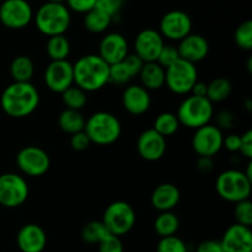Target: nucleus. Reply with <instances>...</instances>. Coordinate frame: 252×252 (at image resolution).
I'll return each instance as SVG.
<instances>
[{
	"mask_svg": "<svg viewBox=\"0 0 252 252\" xmlns=\"http://www.w3.org/2000/svg\"><path fill=\"white\" fill-rule=\"evenodd\" d=\"M223 147L229 152H239L240 149V135L239 134H229L224 137Z\"/></svg>",
	"mask_w": 252,
	"mask_h": 252,
	"instance_id": "45",
	"label": "nucleus"
},
{
	"mask_svg": "<svg viewBox=\"0 0 252 252\" xmlns=\"http://www.w3.org/2000/svg\"><path fill=\"white\" fill-rule=\"evenodd\" d=\"M122 62H123V64L127 66V69L129 70L130 75H132L133 78L139 75L140 70H142L143 65H144V62H143L142 59H140L139 57L134 53L133 54L128 53V56L126 57Z\"/></svg>",
	"mask_w": 252,
	"mask_h": 252,
	"instance_id": "40",
	"label": "nucleus"
},
{
	"mask_svg": "<svg viewBox=\"0 0 252 252\" xmlns=\"http://www.w3.org/2000/svg\"><path fill=\"white\" fill-rule=\"evenodd\" d=\"M112 17L106 12L94 7L89 12H86L84 17V26L91 33H102L111 25Z\"/></svg>",
	"mask_w": 252,
	"mask_h": 252,
	"instance_id": "27",
	"label": "nucleus"
},
{
	"mask_svg": "<svg viewBox=\"0 0 252 252\" xmlns=\"http://www.w3.org/2000/svg\"><path fill=\"white\" fill-rule=\"evenodd\" d=\"M192 95L197 97H207V84L202 81H197L191 90Z\"/></svg>",
	"mask_w": 252,
	"mask_h": 252,
	"instance_id": "48",
	"label": "nucleus"
},
{
	"mask_svg": "<svg viewBox=\"0 0 252 252\" xmlns=\"http://www.w3.org/2000/svg\"><path fill=\"white\" fill-rule=\"evenodd\" d=\"M44 83L53 93L62 94L74 85L73 64L65 61H51L44 71Z\"/></svg>",
	"mask_w": 252,
	"mask_h": 252,
	"instance_id": "13",
	"label": "nucleus"
},
{
	"mask_svg": "<svg viewBox=\"0 0 252 252\" xmlns=\"http://www.w3.org/2000/svg\"><path fill=\"white\" fill-rule=\"evenodd\" d=\"M46 51L51 61H65L70 54V42L64 34L48 37Z\"/></svg>",
	"mask_w": 252,
	"mask_h": 252,
	"instance_id": "28",
	"label": "nucleus"
},
{
	"mask_svg": "<svg viewBox=\"0 0 252 252\" xmlns=\"http://www.w3.org/2000/svg\"><path fill=\"white\" fill-rule=\"evenodd\" d=\"M234 214H235L236 224L251 228L252 225V203L250 199H245L235 203L234 208Z\"/></svg>",
	"mask_w": 252,
	"mask_h": 252,
	"instance_id": "34",
	"label": "nucleus"
},
{
	"mask_svg": "<svg viewBox=\"0 0 252 252\" xmlns=\"http://www.w3.org/2000/svg\"><path fill=\"white\" fill-rule=\"evenodd\" d=\"M16 165L22 174L31 177H39L51 167L48 153L39 147L29 145L17 153Z\"/></svg>",
	"mask_w": 252,
	"mask_h": 252,
	"instance_id": "10",
	"label": "nucleus"
},
{
	"mask_svg": "<svg viewBox=\"0 0 252 252\" xmlns=\"http://www.w3.org/2000/svg\"><path fill=\"white\" fill-rule=\"evenodd\" d=\"M198 81L196 64L180 58L165 69V85L177 95L191 93L194 84Z\"/></svg>",
	"mask_w": 252,
	"mask_h": 252,
	"instance_id": "8",
	"label": "nucleus"
},
{
	"mask_svg": "<svg viewBox=\"0 0 252 252\" xmlns=\"http://www.w3.org/2000/svg\"><path fill=\"white\" fill-rule=\"evenodd\" d=\"M70 11L64 4L49 2L42 5L36 12V26L47 37L64 34L70 26Z\"/></svg>",
	"mask_w": 252,
	"mask_h": 252,
	"instance_id": "4",
	"label": "nucleus"
},
{
	"mask_svg": "<svg viewBox=\"0 0 252 252\" xmlns=\"http://www.w3.org/2000/svg\"><path fill=\"white\" fill-rule=\"evenodd\" d=\"M84 132L91 143L97 145H111L121 137L122 126L115 115L106 111H98L85 120Z\"/></svg>",
	"mask_w": 252,
	"mask_h": 252,
	"instance_id": "3",
	"label": "nucleus"
},
{
	"mask_svg": "<svg viewBox=\"0 0 252 252\" xmlns=\"http://www.w3.org/2000/svg\"><path fill=\"white\" fill-rule=\"evenodd\" d=\"M34 73V64L27 56H17L10 65V74L14 81L30 83Z\"/></svg>",
	"mask_w": 252,
	"mask_h": 252,
	"instance_id": "24",
	"label": "nucleus"
},
{
	"mask_svg": "<svg viewBox=\"0 0 252 252\" xmlns=\"http://www.w3.org/2000/svg\"><path fill=\"white\" fill-rule=\"evenodd\" d=\"M91 142L84 130L70 135V147L76 152H84L90 147Z\"/></svg>",
	"mask_w": 252,
	"mask_h": 252,
	"instance_id": "41",
	"label": "nucleus"
},
{
	"mask_svg": "<svg viewBox=\"0 0 252 252\" xmlns=\"http://www.w3.org/2000/svg\"><path fill=\"white\" fill-rule=\"evenodd\" d=\"M164 46V37L160 34L159 31L144 29L135 37L134 54H137L144 63L157 62Z\"/></svg>",
	"mask_w": 252,
	"mask_h": 252,
	"instance_id": "15",
	"label": "nucleus"
},
{
	"mask_svg": "<svg viewBox=\"0 0 252 252\" xmlns=\"http://www.w3.org/2000/svg\"><path fill=\"white\" fill-rule=\"evenodd\" d=\"M181 193L176 185L164 182L157 186L150 196V203L159 212H171L179 204Z\"/></svg>",
	"mask_w": 252,
	"mask_h": 252,
	"instance_id": "22",
	"label": "nucleus"
},
{
	"mask_svg": "<svg viewBox=\"0 0 252 252\" xmlns=\"http://www.w3.org/2000/svg\"><path fill=\"white\" fill-rule=\"evenodd\" d=\"M98 252H123L122 241L118 236L108 235L98 244Z\"/></svg>",
	"mask_w": 252,
	"mask_h": 252,
	"instance_id": "39",
	"label": "nucleus"
},
{
	"mask_svg": "<svg viewBox=\"0 0 252 252\" xmlns=\"http://www.w3.org/2000/svg\"><path fill=\"white\" fill-rule=\"evenodd\" d=\"M233 91L231 83L226 78H216L207 84V98L213 102H223Z\"/></svg>",
	"mask_w": 252,
	"mask_h": 252,
	"instance_id": "29",
	"label": "nucleus"
},
{
	"mask_svg": "<svg viewBox=\"0 0 252 252\" xmlns=\"http://www.w3.org/2000/svg\"><path fill=\"white\" fill-rule=\"evenodd\" d=\"M49 2H59V4H63V1H65V0H48Z\"/></svg>",
	"mask_w": 252,
	"mask_h": 252,
	"instance_id": "49",
	"label": "nucleus"
},
{
	"mask_svg": "<svg viewBox=\"0 0 252 252\" xmlns=\"http://www.w3.org/2000/svg\"><path fill=\"white\" fill-rule=\"evenodd\" d=\"M196 252H224L220 241L206 240L197 246Z\"/></svg>",
	"mask_w": 252,
	"mask_h": 252,
	"instance_id": "44",
	"label": "nucleus"
},
{
	"mask_svg": "<svg viewBox=\"0 0 252 252\" xmlns=\"http://www.w3.org/2000/svg\"><path fill=\"white\" fill-rule=\"evenodd\" d=\"M143 88L149 90H159L165 85V69L157 62L144 63L139 73Z\"/></svg>",
	"mask_w": 252,
	"mask_h": 252,
	"instance_id": "23",
	"label": "nucleus"
},
{
	"mask_svg": "<svg viewBox=\"0 0 252 252\" xmlns=\"http://www.w3.org/2000/svg\"><path fill=\"white\" fill-rule=\"evenodd\" d=\"M197 169L201 172H203V174L211 171L213 169V160H212V158L199 157L198 161H197Z\"/></svg>",
	"mask_w": 252,
	"mask_h": 252,
	"instance_id": "46",
	"label": "nucleus"
},
{
	"mask_svg": "<svg viewBox=\"0 0 252 252\" xmlns=\"http://www.w3.org/2000/svg\"><path fill=\"white\" fill-rule=\"evenodd\" d=\"M123 5V0H96L95 7L110 15L111 17L118 14Z\"/></svg>",
	"mask_w": 252,
	"mask_h": 252,
	"instance_id": "38",
	"label": "nucleus"
},
{
	"mask_svg": "<svg viewBox=\"0 0 252 252\" xmlns=\"http://www.w3.org/2000/svg\"><path fill=\"white\" fill-rule=\"evenodd\" d=\"M32 16L33 12L26 0H5L0 5V21L7 29H24Z\"/></svg>",
	"mask_w": 252,
	"mask_h": 252,
	"instance_id": "12",
	"label": "nucleus"
},
{
	"mask_svg": "<svg viewBox=\"0 0 252 252\" xmlns=\"http://www.w3.org/2000/svg\"><path fill=\"white\" fill-rule=\"evenodd\" d=\"M179 59L180 54L179 51H177V47L172 46V44H165V46L162 47L161 52H160L159 57H158L157 63H159L162 68L166 69L167 66L174 64L175 62H177Z\"/></svg>",
	"mask_w": 252,
	"mask_h": 252,
	"instance_id": "37",
	"label": "nucleus"
},
{
	"mask_svg": "<svg viewBox=\"0 0 252 252\" xmlns=\"http://www.w3.org/2000/svg\"><path fill=\"white\" fill-rule=\"evenodd\" d=\"M122 105L130 115L139 116L148 112L152 105L149 91L142 85H128L122 93Z\"/></svg>",
	"mask_w": 252,
	"mask_h": 252,
	"instance_id": "20",
	"label": "nucleus"
},
{
	"mask_svg": "<svg viewBox=\"0 0 252 252\" xmlns=\"http://www.w3.org/2000/svg\"><path fill=\"white\" fill-rule=\"evenodd\" d=\"M108 235H111V234L108 233L102 221L98 220L89 221L81 229V238L88 244H97L98 245Z\"/></svg>",
	"mask_w": 252,
	"mask_h": 252,
	"instance_id": "31",
	"label": "nucleus"
},
{
	"mask_svg": "<svg viewBox=\"0 0 252 252\" xmlns=\"http://www.w3.org/2000/svg\"><path fill=\"white\" fill-rule=\"evenodd\" d=\"M137 149L142 159L147 161H158L166 153V138L154 129H147L139 135Z\"/></svg>",
	"mask_w": 252,
	"mask_h": 252,
	"instance_id": "17",
	"label": "nucleus"
},
{
	"mask_svg": "<svg viewBox=\"0 0 252 252\" xmlns=\"http://www.w3.org/2000/svg\"><path fill=\"white\" fill-rule=\"evenodd\" d=\"M180 228V219L172 212H160L154 220V230L160 238L172 236Z\"/></svg>",
	"mask_w": 252,
	"mask_h": 252,
	"instance_id": "26",
	"label": "nucleus"
},
{
	"mask_svg": "<svg viewBox=\"0 0 252 252\" xmlns=\"http://www.w3.org/2000/svg\"><path fill=\"white\" fill-rule=\"evenodd\" d=\"M132 78L133 76L130 75L129 70L123 64V62L110 65V83L116 85H126L132 80Z\"/></svg>",
	"mask_w": 252,
	"mask_h": 252,
	"instance_id": "36",
	"label": "nucleus"
},
{
	"mask_svg": "<svg viewBox=\"0 0 252 252\" xmlns=\"http://www.w3.org/2000/svg\"><path fill=\"white\" fill-rule=\"evenodd\" d=\"M176 116L180 125L196 130L209 125L213 117V103L207 97L191 95L180 103Z\"/></svg>",
	"mask_w": 252,
	"mask_h": 252,
	"instance_id": "6",
	"label": "nucleus"
},
{
	"mask_svg": "<svg viewBox=\"0 0 252 252\" xmlns=\"http://www.w3.org/2000/svg\"><path fill=\"white\" fill-rule=\"evenodd\" d=\"M224 135L220 128L206 125L198 128L192 138V148L199 157L213 158L223 148Z\"/></svg>",
	"mask_w": 252,
	"mask_h": 252,
	"instance_id": "11",
	"label": "nucleus"
},
{
	"mask_svg": "<svg viewBox=\"0 0 252 252\" xmlns=\"http://www.w3.org/2000/svg\"><path fill=\"white\" fill-rule=\"evenodd\" d=\"M74 85L85 93L101 90L110 83V65L98 54H86L73 64Z\"/></svg>",
	"mask_w": 252,
	"mask_h": 252,
	"instance_id": "2",
	"label": "nucleus"
},
{
	"mask_svg": "<svg viewBox=\"0 0 252 252\" xmlns=\"http://www.w3.org/2000/svg\"><path fill=\"white\" fill-rule=\"evenodd\" d=\"M235 43L239 48L244 51H251L252 49V21L246 20L241 22L235 30Z\"/></svg>",
	"mask_w": 252,
	"mask_h": 252,
	"instance_id": "33",
	"label": "nucleus"
},
{
	"mask_svg": "<svg viewBox=\"0 0 252 252\" xmlns=\"http://www.w3.org/2000/svg\"><path fill=\"white\" fill-rule=\"evenodd\" d=\"M177 51H179L180 58L196 64L208 56L209 44L201 34L189 33V36L180 41Z\"/></svg>",
	"mask_w": 252,
	"mask_h": 252,
	"instance_id": "19",
	"label": "nucleus"
},
{
	"mask_svg": "<svg viewBox=\"0 0 252 252\" xmlns=\"http://www.w3.org/2000/svg\"><path fill=\"white\" fill-rule=\"evenodd\" d=\"M180 126L181 125H180L176 113L162 112L155 118L153 129L164 138H166L170 137V135H174L179 130Z\"/></svg>",
	"mask_w": 252,
	"mask_h": 252,
	"instance_id": "30",
	"label": "nucleus"
},
{
	"mask_svg": "<svg viewBox=\"0 0 252 252\" xmlns=\"http://www.w3.org/2000/svg\"><path fill=\"white\" fill-rule=\"evenodd\" d=\"M252 181L239 170H226L216 180V191L224 201L238 203L250 199Z\"/></svg>",
	"mask_w": 252,
	"mask_h": 252,
	"instance_id": "5",
	"label": "nucleus"
},
{
	"mask_svg": "<svg viewBox=\"0 0 252 252\" xmlns=\"http://www.w3.org/2000/svg\"><path fill=\"white\" fill-rule=\"evenodd\" d=\"M192 20L181 10L166 12L160 21V34L171 41H181L191 33Z\"/></svg>",
	"mask_w": 252,
	"mask_h": 252,
	"instance_id": "14",
	"label": "nucleus"
},
{
	"mask_svg": "<svg viewBox=\"0 0 252 252\" xmlns=\"http://www.w3.org/2000/svg\"><path fill=\"white\" fill-rule=\"evenodd\" d=\"M128 42L125 36L117 32L108 33L101 39L100 47H98V56L108 64L121 63L129 53Z\"/></svg>",
	"mask_w": 252,
	"mask_h": 252,
	"instance_id": "16",
	"label": "nucleus"
},
{
	"mask_svg": "<svg viewBox=\"0 0 252 252\" xmlns=\"http://www.w3.org/2000/svg\"><path fill=\"white\" fill-rule=\"evenodd\" d=\"M16 243L22 252H42L46 249V231L37 224H26L19 230Z\"/></svg>",
	"mask_w": 252,
	"mask_h": 252,
	"instance_id": "21",
	"label": "nucleus"
},
{
	"mask_svg": "<svg viewBox=\"0 0 252 252\" xmlns=\"http://www.w3.org/2000/svg\"><path fill=\"white\" fill-rule=\"evenodd\" d=\"M239 152L251 160L252 158V130H246L243 135H240V149Z\"/></svg>",
	"mask_w": 252,
	"mask_h": 252,
	"instance_id": "43",
	"label": "nucleus"
},
{
	"mask_svg": "<svg viewBox=\"0 0 252 252\" xmlns=\"http://www.w3.org/2000/svg\"><path fill=\"white\" fill-rule=\"evenodd\" d=\"M88 93L81 90L76 85H71L70 88L66 89L64 93H62V100L66 108L74 111H80L88 102Z\"/></svg>",
	"mask_w": 252,
	"mask_h": 252,
	"instance_id": "32",
	"label": "nucleus"
},
{
	"mask_svg": "<svg viewBox=\"0 0 252 252\" xmlns=\"http://www.w3.org/2000/svg\"><path fill=\"white\" fill-rule=\"evenodd\" d=\"M29 197L26 180L14 172L0 175V204L5 208H17Z\"/></svg>",
	"mask_w": 252,
	"mask_h": 252,
	"instance_id": "9",
	"label": "nucleus"
},
{
	"mask_svg": "<svg viewBox=\"0 0 252 252\" xmlns=\"http://www.w3.org/2000/svg\"><path fill=\"white\" fill-rule=\"evenodd\" d=\"M58 126L63 132L73 135L75 133L84 130V127H85V118L81 115L80 111H74L65 108L59 115Z\"/></svg>",
	"mask_w": 252,
	"mask_h": 252,
	"instance_id": "25",
	"label": "nucleus"
},
{
	"mask_svg": "<svg viewBox=\"0 0 252 252\" xmlns=\"http://www.w3.org/2000/svg\"><path fill=\"white\" fill-rule=\"evenodd\" d=\"M68 4V9H71L75 12L86 14L95 7L96 0H65Z\"/></svg>",
	"mask_w": 252,
	"mask_h": 252,
	"instance_id": "42",
	"label": "nucleus"
},
{
	"mask_svg": "<svg viewBox=\"0 0 252 252\" xmlns=\"http://www.w3.org/2000/svg\"><path fill=\"white\" fill-rule=\"evenodd\" d=\"M220 244L224 252H252L251 229L233 224L226 229Z\"/></svg>",
	"mask_w": 252,
	"mask_h": 252,
	"instance_id": "18",
	"label": "nucleus"
},
{
	"mask_svg": "<svg viewBox=\"0 0 252 252\" xmlns=\"http://www.w3.org/2000/svg\"><path fill=\"white\" fill-rule=\"evenodd\" d=\"M157 252H189V250L184 240L176 235H172L160 239Z\"/></svg>",
	"mask_w": 252,
	"mask_h": 252,
	"instance_id": "35",
	"label": "nucleus"
},
{
	"mask_svg": "<svg viewBox=\"0 0 252 252\" xmlns=\"http://www.w3.org/2000/svg\"><path fill=\"white\" fill-rule=\"evenodd\" d=\"M135 220H137V214L134 208L125 201H116L108 204L103 212L101 221L111 235L120 238L134 228Z\"/></svg>",
	"mask_w": 252,
	"mask_h": 252,
	"instance_id": "7",
	"label": "nucleus"
},
{
	"mask_svg": "<svg viewBox=\"0 0 252 252\" xmlns=\"http://www.w3.org/2000/svg\"><path fill=\"white\" fill-rule=\"evenodd\" d=\"M0 105L7 116L14 118H24L32 115L39 105V93L33 84L14 83L2 91Z\"/></svg>",
	"mask_w": 252,
	"mask_h": 252,
	"instance_id": "1",
	"label": "nucleus"
},
{
	"mask_svg": "<svg viewBox=\"0 0 252 252\" xmlns=\"http://www.w3.org/2000/svg\"><path fill=\"white\" fill-rule=\"evenodd\" d=\"M218 123L219 126H217L218 128H230L231 123H233V115L226 111L224 112H220L218 116Z\"/></svg>",
	"mask_w": 252,
	"mask_h": 252,
	"instance_id": "47",
	"label": "nucleus"
}]
</instances>
